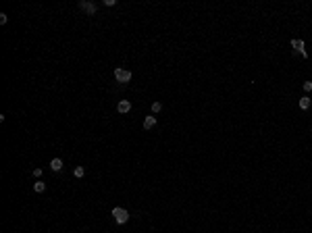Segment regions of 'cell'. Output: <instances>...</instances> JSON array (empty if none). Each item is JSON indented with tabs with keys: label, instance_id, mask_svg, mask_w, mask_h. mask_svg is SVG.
I'll list each match as a JSON object with an SVG mask.
<instances>
[{
	"label": "cell",
	"instance_id": "obj_1",
	"mask_svg": "<svg viewBox=\"0 0 312 233\" xmlns=\"http://www.w3.org/2000/svg\"><path fill=\"white\" fill-rule=\"evenodd\" d=\"M112 217H115V221H117L119 225H125V223L129 221V212H127L125 208H121V206L112 208Z\"/></svg>",
	"mask_w": 312,
	"mask_h": 233
},
{
	"label": "cell",
	"instance_id": "obj_2",
	"mask_svg": "<svg viewBox=\"0 0 312 233\" xmlns=\"http://www.w3.org/2000/svg\"><path fill=\"white\" fill-rule=\"evenodd\" d=\"M115 79H117L119 83H129V81H131V71L117 67V69H115Z\"/></svg>",
	"mask_w": 312,
	"mask_h": 233
},
{
	"label": "cell",
	"instance_id": "obj_7",
	"mask_svg": "<svg viewBox=\"0 0 312 233\" xmlns=\"http://www.w3.org/2000/svg\"><path fill=\"white\" fill-rule=\"evenodd\" d=\"M156 125V116H146L144 119V129H152Z\"/></svg>",
	"mask_w": 312,
	"mask_h": 233
},
{
	"label": "cell",
	"instance_id": "obj_12",
	"mask_svg": "<svg viewBox=\"0 0 312 233\" xmlns=\"http://www.w3.org/2000/svg\"><path fill=\"white\" fill-rule=\"evenodd\" d=\"M304 92H312V81H304Z\"/></svg>",
	"mask_w": 312,
	"mask_h": 233
},
{
	"label": "cell",
	"instance_id": "obj_9",
	"mask_svg": "<svg viewBox=\"0 0 312 233\" xmlns=\"http://www.w3.org/2000/svg\"><path fill=\"white\" fill-rule=\"evenodd\" d=\"M34 190L38 194H42V192H46V183L44 181H35V185H34Z\"/></svg>",
	"mask_w": 312,
	"mask_h": 233
},
{
	"label": "cell",
	"instance_id": "obj_10",
	"mask_svg": "<svg viewBox=\"0 0 312 233\" xmlns=\"http://www.w3.org/2000/svg\"><path fill=\"white\" fill-rule=\"evenodd\" d=\"M73 175H75V177H79V179H81L83 175H85V169H83V167H75V169H73Z\"/></svg>",
	"mask_w": 312,
	"mask_h": 233
},
{
	"label": "cell",
	"instance_id": "obj_5",
	"mask_svg": "<svg viewBox=\"0 0 312 233\" xmlns=\"http://www.w3.org/2000/svg\"><path fill=\"white\" fill-rule=\"evenodd\" d=\"M50 169H52L54 173H58L62 169V160L61 158H52V160H50Z\"/></svg>",
	"mask_w": 312,
	"mask_h": 233
},
{
	"label": "cell",
	"instance_id": "obj_6",
	"mask_svg": "<svg viewBox=\"0 0 312 233\" xmlns=\"http://www.w3.org/2000/svg\"><path fill=\"white\" fill-rule=\"evenodd\" d=\"M291 48L296 50V52H304L306 46H304V42H302V40H291Z\"/></svg>",
	"mask_w": 312,
	"mask_h": 233
},
{
	"label": "cell",
	"instance_id": "obj_14",
	"mask_svg": "<svg viewBox=\"0 0 312 233\" xmlns=\"http://www.w3.org/2000/svg\"><path fill=\"white\" fill-rule=\"evenodd\" d=\"M104 4H106V7H115V4H117V0H104Z\"/></svg>",
	"mask_w": 312,
	"mask_h": 233
},
{
	"label": "cell",
	"instance_id": "obj_11",
	"mask_svg": "<svg viewBox=\"0 0 312 233\" xmlns=\"http://www.w3.org/2000/svg\"><path fill=\"white\" fill-rule=\"evenodd\" d=\"M160 110H162V104H160V102H154V104H152V112H160Z\"/></svg>",
	"mask_w": 312,
	"mask_h": 233
},
{
	"label": "cell",
	"instance_id": "obj_8",
	"mask_svg": "<svg viewBox=\"0 0 312 233\" xmlns=\"http://www.w3.org/2000/svg\"><path fill=\"white\" fill-rule=\"evenodd\" d=\"M300 108H302V110H308V108H310V98H308V96L300 98Z\"/></svg>",
	"mask_w": 312,
	"mask_h": 233
},
{
	"label": "cell",
	"instance_id": "obj_4",
	"mask_svg": "<svg viewBox=\"0 0 312 233\" xmlns=\"http://www.w3.org/2000/svg\"><path fill=\"white\" fill-rule=\"evenodd\" d=\"M117 110L121 112V115L129 112V110H131V102H129V100H121V102H119V106H117Z\"/></svg>",
	"mask_w": 312,
	"mask_h": 233
},
{
	"label": "cell",
	"instance_id": "obj_3",
	"mask_svg": "<svg viewBox=\"0 0 312 233\" xmlns=\"http://www.w3.org/2000/svg\"><path fill=\"white\" fill-rule=\"evenodd\" d=\"M79 8H81V11H85V13H88V15H96V4H94V2H88V0H79Z\"/></svg>",
	"mask_w": 312,
	"mask_h": 233
},
{
	"label": "cell",
	"instance_id": "obj_13",
	"mask_svg": "<svg viewBox=\"0 0 312 233\" xmlns=\"http://www.w3.org/2000/svg\"><path fill=\"white\" fill-rule=\"evenodd\" d=\"M7 21H8V17H7V15H4V13H0V23H2V25H4V23H7Z\"/></svg>",
	"mask_w": 312,
	"mask_h": 233
}]
</instances>
